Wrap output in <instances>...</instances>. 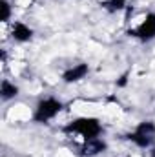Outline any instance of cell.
Instances as JSON below:
<instances>
[{"label": "cell", "instance_id": "1", "mask_svg": "<svg viewBox=\"0 0 155 157\" xmlns=\"http://www.w3.org/2000/svg\"><path fill=\"white\" fill-rule=\"evenodd\" d=\"M66 133L75 139L78 144H84L91 139H97L100 135V121L93 115H78L77 119H73L66 128Z\"/></svg>", "mask_w": 155, "mask_h": 157}, {"label": "cell", "instance_id": "2", "mask_svg": "<svg viewBox=\"0 0 155 157\" xmlns=\"http://www.w3.org/2000/svg\"><path fill=\"white\" fill-rule=\"evenodd\" d=\"M130 35L139 40H148L155 39V15L153 13H142L131 20L130 26Z\"/></svg>", "mask_w": 155, "mask_h": 157}, {"label": "cell", "instance_id": "3", "mask_svg": "<svg viewBox=\"0 0 155 157\" xmlns=\"http://www.w3.org/2000/svg\"><path fill=\"white\" fill-rule=\"evenodd\" d=\"M62 108H64V104L59 99L44 97L42 101H39V104H37V108L33 112V119L37 122H49V121H53L62 112Z\"/></svg>", "mask_w": 155, "mask_h": 157}, {"label": "cell", "instance_id": "4", "mask_svg": "<svg viewBox=\"0 0 155 157\" xmlns=\"http://www.w3.org/2000/svg\"><path fill=\"white\" fill-rule=\"evenodd\" d=\"M130 141L137 144L139 148H148L155 141V122L153 121H142L135 126V130L130 133Z\"/></svg>", "mask_w": 155, "mask_h": 157}, {"label": "cell", "instance_id": "5", "mask_svg": "<svg viewBox=\"0 0 155 157\" xmlns=\"http://www.w3.org/2000/svg\"><path fill=\"white\" fill-rule=\"evenodd\" d=\"M11 37L17 42H29L33 37V29L24 22H13L11 24Z\"/></svg>", "mask_w": 155, "mask_h": 157}, {"label": "cell", "instance_id": "6", "mask_svg": "<svg viewBox=\"0 0 155 157\" xmlns=\"http://www.w3.org/2000/svg\"><path fill=\"white\" fill-rule=\"evenodd\" d=\"M88 71H89L88 64H75L73 68H70L68 71H64L62 80H64V82H68V84H73V82L82 80V78L88 75Z\"/></svg>", "mask_w": 155, "mask_h": 157}, {"label": "cell", "instance_id": "7", "mask_svg": "<svg viewBox=\"0 0 155 157\" xmlns=\"http://www.w3.org/2000/svg\"><path fill=\"white\" fill-rule=\"evenodd\" d=\"M82 146V154L88 157H93V155H99L100 152H104L106 150V143L100 139V137H97V139H91V141H88V143H84V144H80Z\"/></svg>", "mask_w": 155, "mask_h": 157}, {"label": "cell", "instance_id": "8", "mask_svg": "<svg viewBox=\"0 0 155 157\" xmlns=\"http://www.w3.org/2000/svg\"><path fill=\"white\" fill-rule=\"evenodd\" d=\"M0 93H2V101H11L18 95V86L7 78L2 80V86H0Z\"/></svg>", "mask_w": 155, "mask_h": 157}, {"label": "cell", "instance_id": "9", "mask_svg": "<svg viewBox=\"0 0 155 157\" xmlns=\"http://www.w3.org/2000/svg\"><path fill=\"white\" fill-rule=\"evenodd\" d=\"M9 117L13 121H26V119H33V113L26 106H13L9 110Z\"/></svg>", "mask_w": 155, "mask_h": 157}, {"label": "cell", "instance_id": "10", "mask_svg": "<svg viewBox=\"0 0 155 157\" xmlns=\"http://www.w3.org/2000/svg\"><path fill=\"white\" fill-rule=\"evenodd\" d=\"M0 9H2L0 20H2V24H7L11 20V4H9V0H0Z\"/></svg>", "mask_w": 155, "mask_h": 157}, {"label": "cell", "instance_id": "11", "mask_svg": "<svg viewBox=\"0 0 155 157\" xmlns=\"http://www.w3.org/2000/svg\"><path fill=\"white\" fill-rule=\"evenodd\" d=\"M15 4H17L18 7H29V6L33 4V0H15Z\"/></svg>", "mask_w": 155, "mask_h": 157}]
</instances>
